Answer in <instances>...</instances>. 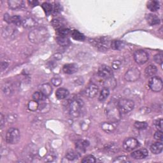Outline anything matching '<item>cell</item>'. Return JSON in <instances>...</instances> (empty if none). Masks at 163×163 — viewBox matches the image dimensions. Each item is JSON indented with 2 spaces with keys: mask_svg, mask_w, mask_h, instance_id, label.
<instances>
[{
  "mask_svg": "<svg viewBox=\"0 0 163 163\" xmlns=\"http://www.w3.org/2000/svg\"><path fill=\"white\" fill-rule=\"evenodd\" d=\"M49 37V33L48 29L43 27L34 28L31 30L28 34L29 41L35 44L44 43L48 40Z\"/></svg>",
  "mask_w": 163,
  "mask_h": 163,
  "instance_id": "obj_1",
  "label": "cell"
},
{
  "mask_svg": "<svg viewBox=\"0 0 163 163\" xmlns=\"http://www.w3.org/2000/svg\"><path fill=\"white\" fill-rule=\"evenodd\" d=\"M107 115L112 122L115 123L119 121L121 117V113L117 106H115L114 104H110L107 107Z\"/></svg>",
  "mask_w": 163,
  "mask_h": 163,
  "instance_id": "obj_2",
  "label": "cell"
},
{
  "mask_svg": "<svg viewBox=\"0 0 163 163\" xmlns=\"http://www.w3.org/2000/svg\"><path fill=\"white\" fill-rule=\"evenodd\" d=\"M117 107L121 113L126 114L133 110L134 107V103L133 101L130 99H122L119 101Z\"/></svg>",
  "mask_w": 163,
  "mask_h": 163,
  "instance_id": "obj_3",
  "label": "cell"
},
{
  "mask_svg": "<svg viewBox=\"0 0 163 163\" xmlns=\"http://www.w3.org/2000/svg\"><path fill=\"white\" fill-rule=\"evenodd\" d=\"M82 106V101H81L80 100L75 99L72 101L69 107V115H71V117H72L73 118L78 117L81 113Z\"/></svg>",
  "mask_w": 163,
  "mask_h": 163,
  "instance_id": "obj_4",
  "label": "cell"
},
{
  "mask_svg": "<svg viewBox=\"0 0 163 163\" xmlns=\"http://www.w3.org/2000/svg\"><path fill=\"white\" fill-rule=\"evenodd\" d=\"M20 138V132L16 128H10L6 133V142L8 144H15Z\"/></svg>",
  "mask_w": 163,
  "mask_h": 163,
  "instance_id": "obj_5",
  "label": "cell"
},
{
  "mask_svg": "<svg viewBox=\"0 0 163 163\" xmlns=\"http://www.w3.org/2000/svg\"><path fill=\"white\" fill-rule=\"evenodd\" d=\"M111 42L108 37H100L93 40L95 45L99 50L102 51H107L110 47Z\"/></svg>",
  "mask_w": 163,
  "mask_h": 163,
  "instance_id": "obj_6",
  "label": "cell"
},
{
  "mask_svg": "<svg viewBox=\"0 0 163 163\" xmlns=\"http://www.w3.org/2000/svg\"><path fill=\"white\" fill-rule=\"evenodd\" d=\"M148 86L150 89L154 92H160L162 89V81L159 77H152L149 80Z\"/></svg>",
  "mask_w": 163,
  "mask_h": 163,
  "instance_id": "obj_7",
  "label": "cell"
},
{
  "mask_svg": "<svg viewBox=\"0 0 163 163\" xmlns=\"http://www.w3.org/2000/svg\"><path fill=\"white\" fill-rule=\"evenodd\" d=\"M134 59L139 64H143L148 60V54L143 50H138L134 53Z\"/></svg>",
  "mask_w": 163,
  "mask_h": 163,
  "instance_id": "obj_8",
  "label": "cell"
},
{
  "mask_svg": "<svg viewBox=\"0 0 163 163\" xmlns=\"http://www.w3.org/2000/svg\"><path fill=\"white\" fill-rule=\"evenodd\" d=\"M139 145V142L134 138H126L123 142V148L125 150L130 152Z\"/></svg>",
  "mask_w": 163,
  "mask_h": 163,
  "instance_id": "obj_9",
  "label": "cell"
},
{
  "mask_svg": "<svg viewBox=\"0 0 163 163\" xmlns=\"http://www.w3.org/2000/svg\"><path fill=\"white\" fill-rule=\"evenodd\" d=\"M140 77V72H139V69L136 68H133L130 69L128 70L125 75L124 78L127 82H135L138 80Z\"/></svg>",
  "mask_w": 163,
  "mask_h": 163,
  "instance_id": "obj_10",
  "label": "cell"
},
{
  "mask_svg": "<svg viewBox=\"0 0 163 163\" xmlns=\"http://www.w3.org/2000/svg\"><path fill=\"white\" fill-rule=\"evenodd\" d=\"M98 73L101 78L104 80L111 78L113 75L112 69L107 65H101L99 66Z\"/></svg>",
  "mask_w": 163,
  "mask_h": 163,
  "instance_id": "obj_11",
  "label": "cell"
},
{
  "mask_svg": "<svg viewBox=\"0 0 163 163\" xmlns=\"http://www.w3.org/2000/svg\"><path fill=\"white\" fill-rule=\"evenodd\" d=\"M98 90L99 88L96 84H90L86 88L84 93L86 96H87L88 98H92L97 95Z\"/></svg>",
  "mask_w": 163,
  "mask_h": 163,
  "instance_id": "obj_12",
  "label": "cell"
},
{
  "mask_svg": "<svg viewBox=\"0 0 163 163\" xmlns=\"http://www.w3.org/2000/svg\"><path fill=\"white\" fill-rule=\"evenodd\" d=\"M104 150L105 151V152H107V154H114L118 152L119 150V145L116 143L110 142L104 146Z\"/></svg>",
  "mask_w": 163,
  "mask_h": 163,
  "instance_id": "obj_13",
  "label": "cell"
},
{
  "mask_svg": "<svg viewBox=\"0 0 163 163\" xmlns=\"http://www.w3.org/2000/svg\"><path fill=\"white\" fill-rule=\"evenodd\" d=\"M131 156L135 159H143L148 156V152L147 149L145 148L139 149L133 152Z\"/></svg>",
  "mask_w": 163,
  "mask_h": 163,
  "instance_id": "obj_14",
  "label": "cell"
},
{
  "mask_svg": "<svg viewBox=\"0 0 163 163\" xmlns=\"http://www.w3.org/2000/svg\"><path fill=\"white\" fill-rule=\"evenodd\" d=\"M63 72L68 75H72L78 71V66L76 64H66L63 66Z\"/></svg>",
  "mask_w": 163,
  "mask_h": 163,
  "instance_id": "obj_15",
  "label": "cell"
},
{
  "mask_svg": "<svg viewBox=\"0 0 163 163\" xmlns=\"http://www.w3.org/2000/svg\"><path fill=\"white\" fill-rule=\"evenodd\" d=\"M146 19L148 24L150 26L157 25L160 23V19L158 17V16L153 14H150L147 15Z\"/></svg>",
  "mask_w": 163,
  "mask_h": 163,
  "instance_id": "obj_16",
  "label": "cell"
},
{
  "mask_svg": "<svg viewBox=\"0 0 163 163\" xmlns=\"http://www.w3.org/2000/svg\"><path fill=\"white\" fill-rule=\"evenodd\" d=\"M8 5L11 10H18L22 7L24 2L22 0H9L8 1Z\"/></svg>",
  "mask_w": 163,
  "mask_h": 163,
  "instance_id": "obj_17",
  "label": "cell"
},
{
  "mask_svg": "<svg viewBox=\"0 0 163 163\" xmlns=\"http://www.w3.org/2000/svg\"><path fill=\"white\" fill-rule=\"evenodd\" d=\"M101 127L104 132L108 133L113 132L116 128L114 123L112 122H105L102 123Z\"/></svg>",
  "mask_w": 163,
  "mask_h": 163,
  "instance_id": "obj_18",
  "label": "cell"
},
{
  "mask_svg": "<svg viewBox=\"0 0 163 163\" xmlns=\"http://www.w3.org/2000/svg\"><path fill=\"white\" fill-rule=\"evenodd\" d=\"M40 91L47 98L52 94V88L49 84H43L40 87Z\"/></svg>",
  "mask_w": 163,
  "mask_h": 163,
  "instance_id": "obj_19",
  "label": "cell"
},
{
  "mask_svg": "<svg viewBox=\"0 0 163 163\" xmlns=\"http://www.w3.org/2000/svg\"><path fill=\"white\" fill-rule=\"evenodd\" d=\"M22 25L28 29H32L36 27L37 22L32 17H28L22 20Z\"/></svg>",
  "mask_w": 163,
  "mask_h": 163,
  "instance_id": "obj_20",
  "label": "cell"
},
{
  "mask_svg": "<svg viewBox=\"0 0 163 163\" xmlns=\"http://www.w3.org/2000/svg\"><path fill=\"white\" fill-rule=\"evenodd\" d=\"M69 95V90L65 88H59L56 90L55 96L59 99H64Z\"/></svg>",
  "mask_w": 163,
  "mask_h": 163,
  "instance_id": "obj_21",
  "label": "cell"
},
{
  "mask_svg": "<svg viewBox=\"0 0 163 163\" xmlns=\"http://www.w3.org/2000/svg\"><path fill=\"white\" fill-rule=\"evenodd\" d=\"M89 145V142L85 139H80L76 143V148L80 152H85L87 147Z\"/></svg>",
  "mask_w": 163,
  "mask_h": 163,
  "instance_id": "obj_22",
  "label": "cell"
},
{
  "mask_svg": "<svg viewBox=\"0 0 163 163\" xmlns=\"http://www.w3.org/2000/svg\"><path fill=\"white\" fill-rule=\"evenodd\" d=\"M157 72V68L154 65H149L145 69V74L147 77H152Z\"/></svg>",
  "mask_w": 163,
  "mask_h": 163,
  "instance_id": "obj_23",
  "label": "cell"
},
{
  "mask_svg": "<svg viewBox=\"0 0 163 163\" xmlns=\"http://www.w3.org/2000/svg\"><path fill=\"white\" fill-rule=\"evenodd\" d=\"M103 85L105 88H108L109 89H114L117 86V82H116L115 78L113 77H112L111 78L104 80Z\"/></svg>",
  "mask_w": 163,
  "mask_h": 163,
  "instance_id": "obj_24",
  "label": "cell"
},
{
  "mask_svg": "<svg viewBox=\"0 0 163 163\" xmlns=\"http://www.w3.org/2000/svg\"><path fill=\"white\" fill-rule=\"evenodd\" d=\"M163 150V145L161 142H156L150 147V150L154 154H159Z\"/></svg>",
  "mask_w": 163,
  "mask_h": 163,
  "instance_id": "obj_25",
  "label": "cell"
},
{
  "mask_svg": "<svg viewBox=\"0 0 163 163\" xmlns=\"http://www.w3.org/2000/svg\"><path fill=\"white\" fill-rule=\"evenodd\" d=\"M52 24L56 31L65 28V22L61 19H54L52 22Z\"/></svg>",
  "mask_w": 163,
  "mask_h": 163,
  "instance_id": "obj_26",
  "label": "cell"
},
{
  "mask_svg": "<svg viewBox=\"0 0 163 163\" xmlns=\"http://www.w3.org/2000/svg\"><path fill=\"white\" fill-rule=\"evenodd\" d=\"M147 8L151 11H157L160 8L159 2L158 1H156V0H152V1H149L147 3Z\"/></svg>",
  "mask_w": 163,
  "mask_h": 163,
  "instance_id": "obj_27",
  "label": "cell"
},
{
  "mask_svg": "<svg viewBox=\"0 0 163 163\" xmlns=\"http://www.w3.org/2000/svg\"><path fill=\"white\" fill-rule=\"evenodd\" d=\"M71 35H72V37L74 40H75L77 41H79V42L84 41L86 38L84 34L82 33H81L78 30H73L71 32Z\"/></svg>",
  "mask_w": 163,
  "mask_h": 163,
  "instance_id": "obj_28",
  "label": "cell"
},
{
  "mask_svg": "<svg viewBox=\"0 0 163 163\" xmlns=\"http://www.w3.org/2000/svg\"><path fill=\"white\" fill-rule=\"evenodd\" d=\"M124 42L121 40H113L111 42L110 47L113 50L119 51L123 48Z\"/></svg>",
  "mask_w": 163,
  "mask_h": 163,
  "instance_id": "obj_29",
  "label": "cell"
},
{
  "mask_svg": "<svg viewBox=\"0 0 163 163\" xmlns=\"http://www.w3.org/2000/svg\"><path fill=\"white\" fill-rule=\"evenodd\" d=\"M33 100L36 101L37 102H41V101H44L46 99V98L45 96H44L40 91H37L34 93L32 96Z\"/></svg>",
  "mask_w": 163,
  "mask_h": 163,
  "instance_id": "obj_30",
  "label": "cell"
},
{
  "mask_svg": "<svg viewBox=\"0 0 163 163\" xmlns=\"http://www.w3.org/2000/svg\"><path fill=\"white\" fill-rule=\"evenodd\" d=\"M66 157L67 159L69 161H75L80 157V154L79 152H76V151L70 150L68 151V152L66 153Z\"/></svg>",
  "mask_w": 163,
  "mask_h": 163,
  "instance_id": "obj_31",
  "label": "cell"
},
{
  "mask_svg": "<svg viewBox=\"0 0 163 163\" xmlns=\"http://www.w3.org/2000/svg\"><path fill=\"white\" fill-rule=\"evenodd\" d=\"M3 92L7 96H10L14 92L13 86L9 82L5 84V86L3 87Z\"/></svg>",
  "mask_w": 163,
  "mask_h": 163,
  "instance_id": "obj_32",
  "label": "cell"
},
{
  "mask_svg": "<svg viewBox=\"0 0 163 163\" xmlns=\"http://www.w3.org/2000/svg\"><path fill=\"white\" fill-rule=\"evenodd\" d=\"M57 43L61 46H68L69 43H70V40L67 37H59L57 36L56 38Z\"/></svg>",
  "mask_w": 163,
  "mask_h": 163,
  "instance_id": "obj_33",
  "label": "cell"
},
{
  "mask_svg": "<svg viewBox=\"0 0 163 163\" xmlns=\"http://www.w3.org/2000/svg\"><path fill=\"white\" fill-rule=\"evenodd\" d=\"M110 95V89L108 88H103L100 92L99 96V100L100 101H104L106 100Z\"/></svg>",
  "mask_w": 163,
  "mask_h": 163,
  "instance_id": "obj_34",
  "label": "cell"
},
{
  "mask_svg": "<svg viewBox=\"0 0 163 163\" xmlns=\"http://www.w3.org/2000/svg\"><path fill=\"white\" fill-rule=\"evenodd\" d=\"M42 7L46 15H49L51 13H52V5L51 3L47 2L43 3Z\"/></svg>",
  "mask_w": 163,
  "mask_h": 163,
  "instance_id": "obj_35",
  "label": "cell"
},
{
  "mask_svg": "<svg viewBox=\"0 0 163 163\" xmlns=\"http://www.w3.org/2000/svg\"><path fill=\"white\" fill-rule=\"evenodd\" d=\"M28 108L31 111H36L39 108V103L36 101H31L28 103Z\"/></svg>",
  "mask_w": 163,
  "mask_h": 163,
  "instance_id": "obj_36",
  "label": "cell"
},
{
  "mask_svg": "<svg viewBox=\"0 0 163 163\" xmlns=\"http://www.w3.org/2000/svg\"><path fill=\"white\" fill-rule=\"evenodd\" d=\"M134 126L138 130H145L148 127V124L146 122H140V121H136L134 124Z\"/></svg>",
  "mask_w": 163,
  "mask_h": 163,
  "instance_id": "obj_37",
  "label": "cell"
},
{
  "mask_svg": "<svg viewBox=\"0 0 163 163\" xmlns=\"http://www.w3.org/2000/svg\"><path fill=\"white\" fill-rule=\"evenodd\" d=\"M57 36L59 37H67L68 34L70 33V30L68 28H63L56 31Z\"/></svg>",
  "mask_w": 163,
  "mask_h": 163,
  "instance_id": "obj_38",
  "label": "cell"
},
{
  "mask_svg": "<svg viewBox=\"0 0 163 163\" xmlns=\"http://www.w3.org/2000/svg\"><path fill=\"white\" fill-rule=\"evenodd\" d=\"M11 23L17 26H19L22 24V20L20 17L18 15H14L11 17Z\"/></svg>",
  "mask_w": 163,
  "mask_h": 163,
  "instance_id": "obj_39",
  "label": "cell"
},
{
  "mask_svg": "<svg viewBox=\"0 0 163 163\" xmlns=\"http://www.w3.org/2000/svg\"><path fill=\"white\" fill-rule=\"evenodd\" d=\"M82 162L83 163H87V162H89V163H95L96 162V158L92 156V155H89L86 156L84 158H83V159L82 160Z\"/></svg>",
  "mask_w": 163,
  "mask_h": 163,
  "instance_id": "obj_40",
  "label": "cell"
},
{
  "mask_svg": "<svg viewBox=\"0 0 163 163\" xmlns=\"http://www.w3.org/2000/svg\"><path fill=\"white\" fill-rule=\"evenodd\" d=\"M62 7H61V5L59 3H55L54 5H52V13L54 15H57L59 14L62 11Z\"/></svg>",
  "mask_w": 163,
  "mask_h": 163,
  "instance_id": "obj_41",
  "label": "cell"
},
{
  "mask_svg": "<svg viewBox=\"0 0 163 163\" xmlns=\"http://www.w3.org/2000/svg\"><path fill=\"white\" fill-rule=\"evenodd\" d=\"M51 83L55 87L59 86L62 84V79L59 77H54L52 78Z\"/></svg>",
  "mask_w": 163,
  "mask_h": 163,
  "instance_id": "obj_42",
  "label": "cell"
},
{
  "mask_svg": "<svg viewBox=\"0 0 163 163\" xmlns=\"http://www.w3.org/2000/svg\"><path fill=\"white\" fill-rule=\"evenodd\" d=\"M154 61H155L156 63L162 65V62H163L162 54H156V55H154Z\"/></svg>",
  "mask_w": 163,
  "mask_h": 163,
  "instance_id": "obj_43",
  "label": "cell"
},
{
  "mask_svg": "<svg viewBox=\"0 0 163 163\" xmlns=\"http://www.w3.org/2000/svg\"><path fill=\"white\" fill-rule=\"evenodd\" d=\"M113 162H130V161L128 160L127 157L126 156H119L117 158H115V159L113 160Z\"/></svg>",
  "mask_w": 163,
  "mask_h": 163,
  "instance_id": "obj_44",
  "label": "cell"
},
{
  "mask_svg": "<svg viewBox=\"0 0 163 163\" xmlns=\"http://www.w3.org/2000/svg\"><path fill=\"white\" fill-rule=\"evenodd\" d=\"M162 122L163 121L162 119H159L154 121V126H156V127L158 130L162 131Z\"/></svg>",
  "mask_w": 163,
  "mask_h": 163,
  "instance_id": "obj_45",
  "label": "cell"
},
{
  "mask_svg": "<svg viewBox=\"0 0 163 163\" xmlns=\"http://www.w3.org/2000/svg\"><path fill=\"white\" fill-rule=\"evenodd\" d=\"M154 138L158 141L162 142L163 139V134H162V131L158 130L154 134Z\"/></svg>",
  "mask_w": 163,
  "mask_h": 163,
  "instance_id": "obj_46",
  "label": "cell"
},
{
  "mask_svg": "<svg viewBox=\"0 0 163 163\" xmlns=\"http://www.w3.org/2000/svg\"><path fill=\"white\" fill-rule=\"evenodd\" d=\"M121 65V63L120 61H114L112 64V68H113L114 69H118Z\"/></svg>",
  "mask_w": 163,
  "mask_h": 163,
  "instance_id": "obj_47",
  "label": "cell"
},
{
  "mask_svg": "<svg viewBox=\"0 0 163 163\" xmlns=\"http://www.w3.org/2000/svg\"><path fill=\"white\" fill-rule=\"evenodd\" d=\"M5 122V119L4 117V116L2 113H1V117H0V126H1V127L2 128L3 124Z\"/></svg>",
  "mask_w": 163,
  "mask_h": 163,
  "instance_id": "obj_48",
  "label": "cell"
},
{
  "mask_svg": "<svg viewBox=\"0 0 163 163\" xmlns=\"http://www.w3.org/2000/svg\"><path fill=\"white\" fill-rule=\"evenodd\" d=\"M8 66V63L7 62H2V65H1V69H2V71L5 70L6 69Z\"/></svg>",
  "mask_w": 163,
  "mask_h": 163,
  "instance_id": "obj_49",
  "label": "cell"
},
{
  "mask_svg": "<svg viewBox=\"0 0 163 163\" xmlns=\"http://www.w3.org/2000/svg\"><path fill=\"white\" fill-rule=\"evenodd\" d=\"M4 19L5 20L8 22V23H11V17H10L9 15L8 14H5L4 15Z\"/></svg>",
  "mask_w": 163,
  "mask_h": 163,
  "instance_id": "obj_50",
  "label": "cell"
},
{
  "mask_svg": "<svg viewBox=\"0 0 163 163\" xmlns=\"http://www.w3.org/2000/svg\"><path fill=\"white\" fill-rule=\"evenodd\" d=\"M28 3L33 7H35V6L38 5V2H37V1H28Z\"/></svg>",
  "mask_w": 163,
  "mask_h": 163,
  "instance_id": "obj_51",
  "label": "cell"
}]
</instances>
